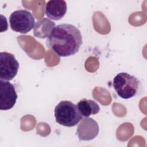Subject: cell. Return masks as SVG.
<instances>
[{"label":"cell","instance_id":"cell-1","mask_svg":"<svg viewBox=\"0 0 147 147\" xmlns=\"http://www.w3.org/2000/svg\"><path fill=\"white\" fill-rule=\"evenodd\" d=\"M47 44L59 56H70L79 51L82 44V36L75 26L62 24L53 29L47 38Z\"/></svg>","mask_w":147,"mask_h":147},{"label":"cell","instance_id":"cell-5","mask_svg":"<svg viewBox=\"0 0 147 147\" xmlns=\"http://www.w3.org/2000/svg\"><path fill=\"white\" fill-rule=\"evenodd\" d=\"M19 63L15 56L9 52L0 53V80H11L17 75Z\"/></svg>","mask_w":147,"mask_h":147},{"label":"cell","instance_id":"cell-6","mask_svg":"<svg viewBox=\"0 0 147 147\" xmlns=\"http://www.w3.org/2000/svg\"><path fill=\"white\" fill-rule=\"evenodd\" d=\"M18 96L13 84L0 80V109L8 110L15 105Z\"/></svg>","mask_w":147,"mask_h":147},{"label":"cell","instance_id":"cell-8","mask_svg":"<svg viewBox=\"0 0 147 147\" xmlns=\"http://www.w3.org/2000/svg\"><path fill=\"white\" fill-rule=\"evenodd\" d=\"M67 9V5L65 1L52 0L47 3L45 13L51 20L57 21L65 16Z\"/></svg>","mask_w":147,"mask_h":147},{"label":"cell","instance_id":"cell-3","mask_svg":"<svg viewBox=\"0 0 147 147\" xmlns=\"http://www.w3.org/2000/svg\"><path fill=\"white\" fill-rule=\"evenodd\" d=\"M140 82L135 76L126 72L118 74L113 79V87L117 95L124 99L135 96L139 90Z\"/></svg>","mask_w":147,"mask_h":147},{"label":"cell","instance_id":"cell-10","mask_svg":"<svg viewBox=\"0 0 147 147\" xmlns=\"http://www.w3.org/2000/svg\"><path fill=\"white\" fill-rule=\"evenodd\" d=\"M77 107L82 117L87 118L91 115L96 114L100 110L99 105L95 101L83 98L78 103Z\"/></svg>","mask_w":147,"mask_h":147},{"label":"cell","instance_id":"cell-4","mask_svg":"<svg viewBox=\"0 0 147 147\" xmlns=\"http://www.w3.org/2000/svg\"><path fill=\"white\" fill-rule=\"evenodd\" d=\"M9 22L13 30L25 34L34 28L35 20L30 11L26 10H18L10 14Z\"/></svg>","mask_w":147,"mask_h":147},{"label":"cell","instance_id":"cell-7","mask_svg":"<svg viewBox=\"0 0 147 147\" xmlns=\"http://www.w3.org/2000/svg\"><path fill=\"white\" fill-rule=\"evenodd\" d=\"M98 123L92 118H85L78 125L76 135L80 140L90 141L95 138L99 133Z\"/></svg>","mask_w":147,"mask_h":147},{"label":"cell","instance_id":"cell-2","mask_svg":"<svg viewBox=\"0 0 147 147\" xmlns=\"http://www.w3.org/2000/svg\"><path fill=\"white\" fill-rule=\"evenodd\" d=\"M56 121L60 125L72 127L76 125L82 119L77 105L69 100H61L55 108Z\"/></svg>","mask_w":147,"mask_h":147},{"label":"cell","instance_id":"cell-9","mask_svg":"<svg viewBox=\"0 0 147 147\" xmlns=\"http://www.w3.org/2000/svg\"><path fill=\"white\" fill-rule=\"evenodd\" d=\"M55 27V24L51 20L43 18L35 24L33 34L36 37L45 38L48 37L53 29Z\"/></svg>","mask_w":147,"mask_h":147}]
</instances>
